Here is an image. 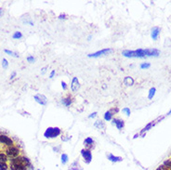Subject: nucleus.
<instances>
[{
	"instance_id": "2",
	"label": "nucleus",
	"mask_w": 171,
	"mask_h": 170,
	"mask_svg": "<svg viewBox=\"0 0 171 170\" xmlns=\"http://www.w3.org/2000/svg\"><path fill=\"white\" fill-rule=\"evenodd\" d=\"M28 166H31V163L24 156H17L10 159V170H27Z\"/></svg>"
},
{
	"instance_id": "31",
	"label": "nucleus",
	"mask_w": 171,
	"mask_h": 170,
	"mask_svg": "<svg viewBox=\"0 0 171 170\" xmlns=\"http://www.w3.org/2000/svg\"><path fill=\"white\" fill-rule=\"evenodd\" d=\"M97 114H97V112H93V114H91L90 115L88 116V118H94V117L97 116Z\"/></svg>"
},
{
	"instance_id": "10",
	"label": "nucleus",
	"mask_w": 171,
	"mask_h": 170,
	"mask_svg": "<svg viewBox=\"0 0 171 170\" xmlns=\"http://www.w3.org/2000/svg\"><path fill=\"white\" fill-rule=\"evenodd\" d=\"M79 87H80V84H79V80L77 77H73V80H72V83H71V89L73 92H75V91H77L79 88Z\"/></svg>"
},
{
	"instance_id": "3",
	"label": "nucleus",
	"mask_w": 171,
	"mask_h": 170,
	"mask_svg": "<svg viewBox=\"0 0 171 170\" xmlns=\"http://www.w3.org/2000/svg\"><path fill=\"white\" fill-rule=\"evenodd\" d=\"M61 134V130L59 127H48L44 132V137L46 139H55Z\"/></svg>"
},
{
	"instance_id": "14",
	"label": "nucleus",
	"mask_w": 171,
	"mask_h": 170,
	"mask_svg": "<svg viewBox=\"0 0 171 170\" xmlns=\"http://www.w3.org/2000/svg\"><path fill=\"white\" fill-rule=\"evenodd\" d=\"M61 103H62L64 106L68 107V106H70V105L73 103V98L69 95V96H67L66 98H63V99L61 100Z\"/></svg>"
},
{
	"instance_id": "8",
	"label": "nucleus",
	"mask_w": 171,
	"mask_h": 170,
	"mask_svg": "<svg viewBox=\"0 0 171 170\" xmlns=\"http://www.w3.org/2000/svg\"><path fill=\"white\" fill-rule=\"evenodd\" d=\"M34 100H35V101L38 103V104L43 105V106L46 105V102H48V100H46V96H44V95L37 94V95H35V96H34Z\"/></svg>"
},
{
	"instance_id": "9",
	"label": "nucleus",
	"mask_w": 171,
	"mask_h": 170,
	"mask_svg": "<svg viewBox=\"0 0 171 170\" xmlns=\"http://www.w3.org/2000/svg\"><path fill=\"white\" fill-rule=\"evenodd\" d=\"M117 112H118L117 108H112V109L107 111V112L104 114V120H105V121H111V120H112L113 114H115Z\"/></svg>"
},
{
	"instance_id": "34",
	"label": "nucleus",
	"mask_w": 171,
	"mask_h": 170,
	"mask_svg": "<svg viewBox=\"0 0 171 170\" xmlns=\"http://www.w3.org/2000/svg\"><path fill=\"white\" fill-rule=\"evenodd\" d=\"M162 170H171L170 167H166V166H165L164 165H162Z\"/></svg>"
},
{
	"instance_id": "15",
	"label": "nucleus",
	"mask_w": 171,
	"mask_h": 170,
	"mask_svg": "<svg viewBox=\"0 0 171 170\" xmlns=\"http://www.w3.org/2000/svg\"><path fill=\"white\" fill-rule=\"evenodd\" d=\"M93 144H94V140H93L92 138L88 137L87 139L84 140V145L85 146H88V147H92Z\"/></svg>"
},
{
	"instance_id": "28",
	"label": "nucleus",
	"mask_w": 171,
	"mask_h": 170,
	"mask_svg": "<svg viewBox=\"0 0 171 170\" xmlns=\"http://www.w3.org/2000/svg\"><path fill=\"white\" fill-rule=\"evenodd\" d=\"M123 112H125L127 116H129L130 115V110L128 109V108H124V109H123Z\"/></svg>"
},
{
	"instance_id": "37",
	"label": "nucleus",
	"mask_w": 171,
	"mask_h": 170,
	"mask_svg": "<svg viewBox=\"0 0 171 170\" xmlns=\"http://www.w3.org/2000/svg\"><path fill=\"white\" fill-rule=\"evenodd\" d=\"M42 70H43V71H42V73H45V72H46V67H45V68H43V69H42Z\"/></svg>"
},
{
	"instance_id": "24",
	"label": "nucleus",
	"mask_w": 171,
	"mask_h": 170,
	"mask_svg": "<svg viewBox=\"0 0 171 170\" xmlns=\"http://www.w3.org/2000/svg\"><path fill=\"white\" fill-rule=\"evenodd\" d=\"M153 126H154V124H153V123H150V124H148L146 126H145L144 128H143V129L141 130V131H140V134H142L144 131H147V130H149V129L151 128V127Z\"/></svg>"
},
{
	"instance_id": "32",
	"label": "nucleus",
	"mask_w": 171,
	"mask_h": 170,
	"mask_svg": "<svg viewBox=\"0 0 171 170\" xmlns=\"http://www.w3.org/2000/svg\"><path fill=\"white\" fill-rule=\"evenodd\" d=\"M55 73H56V72H55V71H52L51 73H50V74H49V78H53L54 77V75H55Z\"/></svg>"
},
{
	"instance_id": "18",
	"label": "nucleus",
	"mask_w": 171,
	"mask_h": 170,
	"mask_svg": "<svg viewBox=\"0 0 171 170\" xmlns=\"http://www.w3.org/2000/svg\"><path fill=\"white\" fill-rule=\"evenodd\" d=\"M5 53H7V55H10V56L11 57H14V58H19L20 57V55L18 53H16V52H14V51H11V50H8V49H5Z\"/></svg>"
},
{
	"instance_id": "20",
	"label": "nucleus",
	"mask_w": 171,
	"mask_h": 170,
	"mask_svg": "<svg viewBox=\"0 0 171 170\" xmlns=\"http://www.w3.org/2000/svg\"><path fill=\"white\" fill-rule=\"evenodd\" d=\"M155 91H156L155 88H151V89H150V91H149V95H148V99H149V100H151V99L154 98V94H155Z\"/></svg>"
},
{
	"instance_id": "7",
	"label": "nucleus",
	"mask_w": 171,
	"mask_h": 170,
	"mask_svg": "<svg viewBox=\"0 0 171 170\" xmlns=\"http://www.w3.org/2000/svg\"><path fill=\"white\" fill-rule=\"evenodd\" d=\"M0 143L1 144H5V145L8 146H14V142L10 137L6 136V135H0Z\"/></svg>"
},
{
	"instance_id": "38",
	"label": "nucleus",
	"mask_w": 171,
	"mask_h": 170,
	"mask_svg": "<svg viewBox=\"0 0 171 170\" xmlns=\"http://www.w3.org/2000/svg\"><path fill=\"white\" fill-rule=\"evenodd\" d=\"M2 14H3V10H0V17L2 16Z\"/></svg>"
},
{
	"instance_id": "30",
	"label": "nucleus",
	"mask_w": 171,
	"mask_h": 170,
	"mask_svg": "<svg viewBox=\"0 0 171 170\" xmlns=\"http://www.w3.org/2000/svg\"><path fill=\"white\" fill-rule=\"evenodd\" d=\"M61 87H62V88H63L64 90L67 89V85H66V83L64 82V81H61Z\"/></svg>"
},
{
	"instance_id": "36",
	"label": "nucleus",
	"mask_w": 171,
	"mask_h": 170,
	"mask_svg": "<svg viewBox=\"0 0 171 170\" xmlns=\"http://www.w3.org/2000/svg\"><path fill=\"white\" fill-rule=\"evenodd\" d=\"M59 149H60V147H57V148H55V147H54L53 150H54V151H56V153H58V151H59Z\"/></svg>"
},
{
	"instance_id": "1",
	"label": "nucleus",
	"mask_w": 171,
	"mask_h": 170,
	"mask_svg": "<svg viewBox=\"0 0 171 170\" xmlns=\"http://www.w3.org/2000/svg\"><path fill=\"white\" fill-rule=\"evenodd\" d=\"M123 56L127 58H146V57H157L159 56L158 49H139L137 50H124L122 52Z\"/></svg>"
},
{
	"instance_id": "21",
	"label": "nucleus",
	"mask_w": 171,
	"mask_h": 170,
	"mask_svg": "<svg viewBox=\"0 0 171 170\" xmlns=\"http://www.w3.org/2000/svg\"><path fill=\"white\" fill-rule=\"evenodd\" d=\"M7 155L6 153H0V162H3V163H7Z\"/></svg>"
},
{
	"instance_id": "39",
	"label": "nucleus",
	"mask_w": 171,
	"mask_h": 170,
	"mask_svg": "<svg viewBox=\"0 0 171 170\" xmlns=\"http://www.w3.org/2000/svg\"><path fill=\"white\" fill-rule=\"evenodd\" d=\"M138 137H139V134H136V135L134 136V139H136V138H138Z\"/></svg>"
},
{
	"instance_id": "13",
	"label": "nucleus",
	"mask_w": 171,
	"mask_h": 170,
	"mask_svg": "<svg viewBox=\"0 0 171 170\" xmlns=\"http://www.w3.org/2000/svg\"><path fill=\"white\" fill-rule=\"evenodd\" d=\"M107 158H108V160H110L111 162H113V163H117V162H122L123 161L122 157H120V156H115V155H113V154H112V153L108 154Z\"/></svg>"
},
{
	"instance_id": "22",
	"label": "nucleus",
	"mask_w": 171,
	"mask_h": 170,
	"mask_svg": "<svg viewBox=\"0 0 171 170\" xmlns=\"http://www.w3.org/2000/svg\"><path fill=\"white\" fill-rule=\"evenodd\" d=\"M22 37V34L21 32H15L14 34H12L13 39H21Z\"/></svg>"
},
{
	"instance_id": "35",
	"label": "nucleus",
	"mask_w": 171,
	"mask_h": 170,
	"mask_svg": "<svg viewBox=\"0 0 171 170\" xmlns=\"http://www.w3.org/2000/svg\"><path fill=\"white\" fill-rule=\"evenodd\" d=\"M65 17H66L65 14H61L59 16V19H65Z\"/></svg>"
},
{
	"instance_id": "40",
	"label": "nucleus",
	"mask_w": 171,
	"mask_h": 170,
	"mask_svg": "<svg viewBox=\"0 0 171 170\" xmlns=\"http://www.w3.org/2000/svg\"><path fill=\"white\" fill-rule=\"evenodd\" d=\"M156 170H162V165H161V166H159V167L157 168Z\"/></svg>"
},
{
	"instance_id": "17",
	"label": "nucleus",
	"mask_w": 171,
	"mask_h": 170,
	"mask_svg": "<svg viewBox=\"0 0 171 170\" xmlns=\"http://www.w3.org/2000/svg\"><path fill=\"white\" fill-rule=\"evenodd\" d=\"M61 164L62 165H66L67 164V162L69 161V157L68 155L66 154V153H62L61 156Z\"/></svg>"
},
{
	"instance_id": "5",
	"label": "nucleus",
	"mask_w": 171,
	"mask_h": 170,
	"mask_svg": "<svg viewBox=\"0 0 171 170\" xmlns=\"http://www.w3.org/2000/svg\"><path fill=\"white\" fill-rule=\"evenodd\" d=\"M81 155L86 164H89L92 161V153H91L90 150H88V149H83L81 151Z\"/></svg>"
},
{
	"instance_id": "27",
	"label": "nucleus",
	"mask_w": 171,
	"mask_h": 170,
	"mask_svg": "<svg viewBox=\"0 0 171 170\" xmlns=\"http://www.w3.org/2000/svg\"><path fill=\"white\" fill-rule=\"evenodd\" d=\"M26 60H27V61L30 63H34V61H35V59L34 58V56H28L26 58Z\"/></svg>"
},
{
	"instance_id": "19",
	"label": "nucleus",
	"mask_w": 171,
	"mask_h": 170,
	"mask_svg": "<svg viewBox=\"0 0 171 170\" xmlns=\"http://www.w3.org/2000/svg\"><path fill=\"white\" fill-rule=\"evenodd\" d=\"M95 126L96 127H98V128H100V129H104L105 128V125L103 124V122L102 121H97L95 123Z\"/></svg>"
},
{
	"instance_id": "26",
	"label": "nucleus",
	"mask_w": 171,
	"mask_h": 170,
	"mask_svg": "<svg viewBox=\"0 0 171 170\" xmlns=\"http://www.w3.org/2000/svg\"><path fill=\"white\" fill-rule=\"evenodd\" d=\"M150 66H151L150 63H147V62L141 63V64H140V68L141 69H148V68H150Z\"/></svg>"
},
{
	"instance_id": "16",
	"label": "nucleus",
	"mask_w": 171,
	"mask_h": 170,
	"mask_svg": "<svg viewBox=\"0 0 171 170\" xmlns=\"http://www.w3.org/2000/svg\"><path fill=\"white\" fill-rule=\"evenodd\" d=\"M124 84H125L126 86H133L134 80H133V78L130 77V76H127V77L124 79Z\"/></svg>"
},
{
	"instance_id": "29",
	"label": "nucleus",
	"mask_w": 171,
	"mask_h": 170,
	"mask_svg": "<svg viewBox=\"0 0 171 170\" xmlns=\"http://www.w3.org/2000/svg\"><path fill=\"white\" fill-rule=\"evenodd\" d=\"M164 165L165 166H166V167H170L171 168V160L166 161V162L164 163Z\"/></svg>"
},
{
	"instance_id": "11",
	"label": "nucleus",
	"mask_w": 171,
	"mask_h": 170,
	"mask_svg": "<svg viewBox=\"0 0 171 170\" xmlns=\"http://www.w3.org/2000/svg\"><path fill=\"white\" fill-rule=\"evenodd\" d=\"M112 124L115 125V126L117 127V129L121 130L122 128H124V126H125V122L123 121V120L119 119V118H115V119H112Z\"/></svg>"
},
{
	"instance_id": "23",
	"label": "nucleus",
	"mask_w": 171,
	"mask_h": 170,
	"mask_svg": "<svg viewBox=\"0 0 171 170\" xmlns=\"http://www.w3.org/2000/svg\"><path fill=\"white\" fill-rule=\"evenodd\" d=\"M8 166H7V163H3V162H0V170H7Z\"/></svg>"
},
{
	"instance_id": "4",
	"label": "nucleus",
	"mask_w": 171,
	"mask_h": 170,
	"mask_svg": "<svg viewBox=\"0 0 171 170\" xmlns=\"http://www.w3.org/2000/svg\"><path fill=\"white\" fill-rule=\"evenodd\" d=\"M6 154L7 155V157L10 158H15L19 156L20 154V149L15 147V146H10L6 150Z\"/></svg>"
},
{
	"instance_id": "6",
	"label": "nucleus",
	"mask_w": 171,
	"mask_h": 170,
	"mask_svg": "<svg viewBox=\"0 0 171 170\" xmlns=\"http://www.w3.org/2000/svg\"><path fill=\"white\" fill-rule=\"evenodd\" d=\"M112 51V49H101V50H99L95 53H92V54H88V56L89 58H98V57L100 56H103V55H108L109 53H111Z\"/></svg>"
},
{
	"instance_id": "25",
	"label": "nucleus",
	"mask_w": 171,
	"mask_h": 170,
	"mask_svg": "<svg viewBox=\"0 0 171 170\" xmlns=\"http://www.w3.org/2000/svg\"><path fill=\"white\" fill-rule=\"evenodd\" d=\"M2 66L4 69H7L8 67V61H7V59H3L2 60Z\"/></svg>"
},
{
	"instance_id": "41",
	"label": "nucleus",
	"mask_w": 171,
	"mask_h": 170,
	"mask_svg": "<svg viewBox=\"0 0 171 170\" xmlns=\"http://www.w3.org/2000/svg\"><path fill=\"white\" fill-rule=\"evenodd\" d=\"M37 170H41V169H37Z\"/></svg>"
},
{
	"instance_id": "12",
	"label": "nucleus",
	"mask_w": 171,
	"mask_h": 170,
	"mask_svg": "<svg viewBox=\"0 0 171 170\" xmlns=\"http://www.w3.org/2000/svg\"><path fill=\"white\" fill-rule=\"evenodd\" d=\"M159 34H160V28L159 27H154L151 29V38L154 39V40H156L158 38Z\"/></svg>"
},
{
	"instance_id": "33",
	"label": "nucleus",
	"mask_w": 171,
	"mask_h": 170,
	"mask_svg": "<svg viewBox=\"0 0 171 170\" xmlns=\"http://www.w3.org/2000/svg\"><path fill=\"white\" fill-rule=\"evenodd\" d=\"M16 75H17V73H16V72H13V73H11V75H10V79H13Z\"/></svg>"
}]
</instances>
